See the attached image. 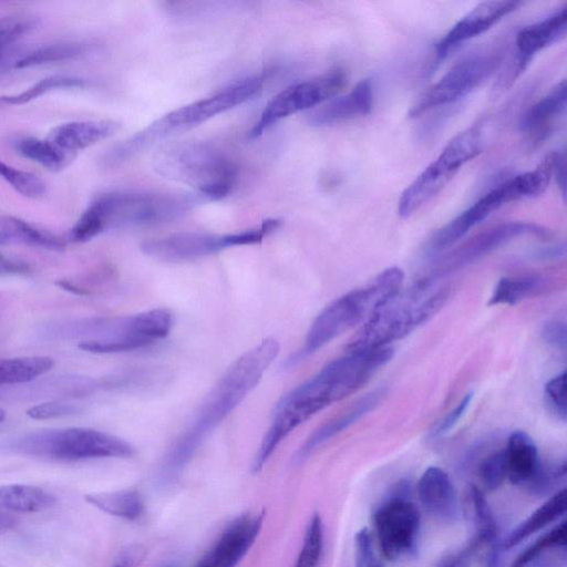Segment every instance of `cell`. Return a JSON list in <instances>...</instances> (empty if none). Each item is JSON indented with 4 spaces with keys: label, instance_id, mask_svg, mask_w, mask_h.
<instances>
[{
    "label": "cell",
    "instance_id": "cell-27",
    "mask_svg": "<svg viewBox=\"0 0 567 567\" xmlns=\"http://www.w3.org/2000/svg\"><path fill=\"white\" fill-rule=\"evenodd\" d=\"M0 245L63 249V241L55 235L14 216H0Z\"/></svg>",
    "mask_w": 567,
    "mask_h": 567
},
{
    "label": "cell",
    "instance_id": "cell-10",
    "mask_svg": "<svg viewBox=\"0 0 567 567\" xmlns=\"http://www.w3.org/2000/svg\"><path fill=\"white\" fill-rule=\"evenodd\" d=\"M554 159L546 156L533 171L519 174L497 185L462 214L440 228L430 241L432 251L450 248L470 229L504 204L543 194L553 175Z\"/></svg>",
    "mask_w": 567,
    "mask_h": 567
},
{
    "label": "cell",
    "instance_id": "cell-31",
    "mask_svg": "<svg viewBox=\"0 0 567 567\" xmlns=\"http://www.w3.org/2000/svg\"><path fill=\"white\" fill-rule=\"evenodd\" d=\"M87 45L82 42H56L43 44L12 58L11 68L24 69L52 62L65 61L82 55Z\"/></svg>",
    "mask_w": 567,
    "mask_h": 567
},
{
    "label": "cell",
    "instance_id": "cell-8",
    "mask_svg": "<svg viewBox=\"0 0 567 567\" xmlns=\"http://www.w3.org/2000/svg\"><path fill=\"white\" fill-rule=\"evenodd\" d=\"M18 454L62 462L131 457L134 447L126 441L86 427L41 430L23 434L9 443Z\"/></svg>",
    "mask_w": 567,
    "mask_h": 567
},
{
    "label": "cell",
    "instance_id": "cell-14",
    "mask_svg": "<svg viewBox=\"0 0 567 567\" xmlns=\"http://www.w3.org/2000/svg\"><path fill=\"white\" fill-rule=\"evenodd\" d=\"M524 236L548 239L550 231L537 224L523 221H509L492 226L442 255L433 264L427 275L420 279L416 285L429 288L436 279L481 259L513 239Z\"/></svg>",
    "mask_w": 567,
    "mask_h": 567
},
{
    "label": "cell",
    "instance_id": "cell-24",
    "mask_svg": "<svg viewBox=\"0 0 567 567\" xmlns=\"http://www.w3.org/2000/svg\"><path fill=\"white\" fill-rule=\"evenodd\" d=\"M385 389L379 388L355 401L344 412L318 427L303 443L296 455L298 462L307 458L321 444L341 433L373 410L384 398Z\"/></svg>",
    "mask_w": 567,
    "mask_h": 567
},
{
    "label": "cell",
    "instance_id": "cell-50",
    "mask_svg": "<svg viewBox=\"0 0 567 567\" xmlns=\"http://www.w3.org/2000/svg\"><path fill=\"white\" fill-rule=\"evenodd\" d=\"M548 553L538 557L526 567H566L565 556L559 557H547Z\"/></svg>",
    "mask_w": 567,
    "mask_h": 567
},
{
    "label": "cell",
    "instance_id": "cell-49",
    "mask_svg": "<svg viewBox=\"0 0 567 567\" xmlns=\"http://www.w3.org/2000/svg\"><path fill=\"white\" fill-rule=\"evenodd\" d=\"M553 174L556 175L558 186L560 187L563 198H566V157L565 153H557Z\"/></svg>",
    "mask_w": 567,
    "mask_h": 567
},
{
    "label": "cell",
    "instance_id": "cell-18",
    "mask_svg": "<svg viewBox=\"0 0 567 567\" xmlns=\"http://www.w3.org/2000/svg\"><path fill=\"white\" fill-rule=\"evenodd\" d=\"M262 518V513L235 518L194 567H236L259 535Z\"/></svg>",
    "mask_w": 567,
    "mask_h": 567
},
{
    "label": "cell",
    "instance_id": "cell-3",
    "mask_svg": "<svg viewBox=\"0 0 567 567\" xmlns=\"http://www.w3.org/2000/svg\"><path fill=\"white\" fill-rule=\"evenodd\" d=\"M205 202L208 200L196 193H105L89 205L71 228L69 238L74 243H85L109 228L166 223Z\"/></svg>",
    "mask_w": 567,
    "mask_h": 567
},
{
    "label": "cell",
    "instance_id": "cell-43",
    "mask_svg": "<svg viewBox=\"0 0 567 567\" xmlns=\"http://www.w3.org/2000/svg\"><path fill=\"white\" fill-rule=\"evenodd\" d=\"M79 406L66 402H44L27 410V415L33 420H50L73 415Z\"/></svg>",
    "mask_w": 567,
    "mask_h": 567
},
{
    "label": "cell",
    "instance_id": "cell-53",
    "mask_svg": "<svg viewBox=\"0 0 567 567\" xmlns=\"http://www.w3.org/2000/svg\"><path fill=\"white\" fill-rule=\"evenodd\" d=\"M10 49H0V70H4L6 68H11V59L9 54Z\"/></svg>",
    "mask_w": 567,
    "mask_h": 567
},
{
    "label": "cell",
    "instance_id": "cell-46",
    "mask_svg": "<svg viewBox=\"0 0 567 567\" xmlns=\"http://www.w3.org/2000/svg\"><path fill=\"white\" fill-rule=\"evenodd\" d=\"M480 547V544L471 538L464 547L442 558L435 567H468L473 554Z\"/></svg>",
    "mask_w": 567,
    "mask_h": 567
},
{
    "label": "cell",
    "instance_id": "cell-20",
    "mask_svg": "<svg viewBox=\"0 0 567 567\" xmlns=\"http://www.w3.org/2000/svg\"><path fill=\"white\" fill-rule=\"evenodd\" d=\"M416 493L421 506L434 519L445 524L458 520L462 512L458 494L449 474L441 467L430 466L422 473Z\"/></svg>",
    "mask_w": 567,
    "mask_h": 567
},
{
    "label": "cell",
    "instance_id": "cell-52",
    "mask_svg": "<svg viewBox=\"0 0 567 567\" xmlns=\"http://www.w3.org/2000/svg\"><path fill=\"white\" fill-rule=\"evenodd\" d=\"M16 524L13 517L0 511V535L10 530Z\"/></svg>",
    "mask_w": 567,
    "mask_h": 567
},
{
    "label": "cell",
    "instance_id": "cell-11",
    "mask_svg": "<svg viewBox=\"0 0 567 567\" xmlns=\"http://www.w3.org/2000/svg\"><path fill=\"white\" fill-rule=\"evenodd\" d=\"M484 146L483 131L478 125L456 134L414 181L402 192L398 214L408 218L436 196L456 172L473 159Z\"/></svg>",
    "mask_w": 567,
    "mask_h": 567
},
{
    "label": "cell",
    "instance_id": "cell-19",
    "mask_svg": "<svg viewBox=\"0 0 567 567\" xmlns=\"http://www.w3.org/2000/svg\"><path fill=\"white\" fill-rule=\"evenodd\" d=\"M519 6V1L512 0H494L478 3L441 39L436 45V58H445L451 50L484 33Z\"/></svg>",
    "mask_w": 567,
    "mask_h": 567
},
{
    "label": "cell",
    "instance_id": "cell-2",
    "mask_svg": "<svg viewBox=\"0 0 567 567\" xmlns=\"http://www.w3.org/2000/svg\"><path fill=\"white\" fill-rule=\"evenodd\" d=\"M279 343L267 338L243 353L208 393L189 426L167 453L161 468L163 481H172L188 463L202 442L258 384L279 353Z\"/></svg>",
    "mask_w": 567,
    "mask_h": 567
},
{
    "label": "cell",
    "instance_id": "cell-44",
    "mask_svg": "<svg viewBox=\"0 0 567 567\" xmlns=\"http://www.w3.org/2000/svg\"><path fill=\"white\" fill-rule=\"evenodd\" d=\"M566 323L559 319L547 321L542 329L543 340L551 348L566 352Z\"/></svg>",
    "mask_w": 567,
    "mask_h": 567
},
{
    "label": "cell",
    "instance_id": "cell-42",
    "mask_svg": "<svg viewBox=\"0 0 567 567\" xmlns=\"http://www.w3.org/2000/svg\"><path fill=\"white\" fill-rule=\"evenodd\" d=\"M545 398L549 410L566 421V372L550 379L545 386Z\"/></svg>",
    "mask_w": 567,
    "mask_h": 567
},
{
    "label": "cell",
    "instance_id": "cell-35",
    "mask_svg": "<svg viewBox=\"0 0 567 567\" xmlns=\"http://www.w3.org/2000/svg\"><path fill=\"white\" fill-rule=\"evenodd\" d=\"M566 544L567 524L565 520H561L526 547L516 557L511 567H526L532 561L547 553L565 549Z\"/></svg>",
    "mask_w": 567,
    "mask_h": 567
},
{
    "label": "cell",
    "instance_id": "cell-12",
    "mask_svg": "<svg viewBox=\"0 0 567 567\" xmlns=\"http://www.w3.org/2000/svg\"><path fill=\"white\" fill-rule=\"evenodd\" d=\"M281 225L280 219L269 218L259 225L233 234L179 233L153 238L142 244V251L148 257L166 261H193L224 249L255 245L276 231Z\"/></svg>",
    "mask_w": 567,
    "mask_h": 567
},
{
    "label": "cell",
    "instance_id": "cell-4",
    "mask_svg": "<svg viewBox=\"0 0 567 567\" xmlns=\"http://www.w3.org/2000/svg\"><path fill=\"white\" fill-rule=\"evenodd\" d=\"M264 82L265 78L260 75L244 78L214 94L179 106L114 145L103 161L107 165L121 164L161 141L247 102L261 91Z\"/></svg>",
    "mask_w": 567,
    "mask_h": 567
},
{
    "label": "cell",
    "instance_id": "cell-6",
    "mask_svg": "<svg viewBox=\"0 0 567 567\" xmlns=\"http://www.w3.org/2000/svg\"><path fill=\"white\" fill-rule=\"evenodd\" d=\"M403 280V271L398 267H391L381 271L363 287L334 299L316 317L303 347L292 361L305 359L368 319L379 307L400 292Z\"/></svg>",
    "mask_w": 567,
    "mask_h": 567
},
{
    "label": "cell",
    "instance_id": "cell-34",
    "mask_svg": "<svg viewBox=\"0 0 567 567\" xmlns=\"http://www.w3.org/2000/svg\"><path fill=\"white\" fill-rule=\"evenodd\" d=\"M543 286L544 279L539 276L503 277L496 284L488 305H516L538 292Z\"/></svg>",
    "mask_w": 567,
    "mask_h": 567
},
{
    "label": "cell",
    "instance_id": "cell-36",
    "mask_svg": "<svg viewBox=\"0 0 567 567\" xmlns=\"http://www.w3.org/2000/svg\"><path fill=\"white\" fill-rule=\"evenodd\" d=\"M323 524L315 513L308 522L302 545L293 567H318L323 553Z\"/></svg>",
    "mask_w": 567,
    "mask_h": 567
},
{
    "label": "cell",
    "instance_id": "cell-15",
    "mask_svg": "<svg viewBox=\"0 0 567 567\" xmlns=\"http://www.w3.org/2000/svg\"><path fill=\"white\" fill-rule=\"evenodd\" d=\"M347 84L342 70H332L295 83L274 96L261 111L248 135L256 138L278 121L312 109L339 94Z\"/></svg>",
    "mask_w": 567,
    "mask_h": 567
},
{
    "label": "cell",
    "instance_id": "cell-54",
    "mask_svg": "<svg viewBox=\"0 0 567 567\" xmlns=\"http://www.w3.org/2000/svg\"><path fill=\"white\" fill-rule=\"evenodd\" d=\"M6 419V411L0 408V423Z\"/></svg>",
    "mask_w": 567,
    "mask_h": 567
},
{
    "label": "cell",
    "instance_id": "cell-37",
    "mask_svg": "<svg viewBox=\"0 0 567 567\" xmlns=\"http://www.w3.org/2000/svg\"><path fill=\"white\" fill-rule=\"evenodd\" d=\"M475 475L483 492L498 488L506 478L504 447L483 456L476 465Z\"/></svg>",
    "mask_w": 567,
    "mask_h": 567
},
{
    "label": "cell",
    "instance_id": "cell-9",
    "mask_svg": "<svg viewBox=\"0 0 567 567\" xmlns=\"http://www.w3.org/2000/svg\"><path fill=\"white\" fill-rule=\"evenodd\" d=\"M74 326L68 333L82 337L81 350L116 353L142 349L166 338L173 317L169 310L157 308L132 316L89 319Z\"/></svg>",
    "mask_w": 567,
    "mask_h": 567
},
{
    "label": "cell",
    "instance_id": "cell-51",
    "mask_svg": "<svg viewBox=\"0 0 567 567\" xmlns=\"http://www.w3.org/2000/svg\"><path fill=\"white\" fill-rule=\"evenodd\" d=\"M12 383V367L8 358L0 359V386L11 385Z\"/></svg>",
    "mask_w": 567,
    "mask_h": 567
},
{
    "label": "cell",
    "instance_id": "cell-23",
    "mask_svg": "<svg viewBox=\"0 0 567 567\" xmlns=\"http://www.w3.org/2000/svg\"><path fill=\"white\" fill-rule=\"evenodd\" d=\"M566 92V81L563 80L524 113L519 127L529 142H540L553 131L556 122L565 114Z\"/></svg>",
    "mask_w": 567,
    "mask_h": 567
},
{
    "label": "cell",
    "instance_id": "cell-38",
    "mask_svg": "<svg viewBox=\"0 0 567 567\" xmlns=\"http://www.w3.org/2000/svg\"><path fill=\"white\" fill-rule=\"evenodd\" d=\"M0 177L24 197L39 198L45 194V184L39 176L10 166L2 161H0Z\"/></svg>",
    "mask_w": 567,
    "mask_h": 567
},
{
    "label": "cell",
    "instance_id": "cell-21",
    "mask_svg": "<svg viewBox=\"0 0 567 567\" xmlns=\"http://www.w3.org/2000/svg\"><path fill=\"white\" fill-rule=\"evenodd\" d=\"M373 105L371 81L359 82L349 93L338 96L308 115L312 126H328L369 114Z\"/></svg>",
    "mask_w": 567,
    "mask_h": 567
},
{
    "label": "cell",
    "instance_id": "cell-45",
    "mask_svg": "<svg viewBox=\"0 0 567 567\" xmlns=\"http://www.w3.org/2000/svg\"><path fill=\"white\" fill-rule=\"evenodd\" d=\"M473 393H467L462 401L437 424L431 432V437H440L451 431L465 414L468 405L471 404Z\"/></svg>",
    "mask_w": 567,
    "mask_h": 567
},
{
    "label": "cell",
    "instance_id": "cell-26",
    "mask_svg": "<svg viewBox=\"0 0 567 567\" xmlns=\"http://www.w3.org/2000/svg\"><path fill=\"white\" fill-rule=\"evenodd\" d=\"M566 506V489L556 491L509 533L506 539L503 540L504 548L509 549L517 546L533 534L559 519L565 514Z\"/></svg>",
    "mask_w": 567,
    "mask_h": 567
},
{
    "label": "cell",
    "instance_id": "cell-39",
    "mask_svg": "<svg viewBox=\"0 0 567 567\" xmlns=\"http://www.w3.org/2000/svg\"><path fill=\"white\" fill-rule=\"evenodd\" d=\"M565 475V461L546 465L540 464L539 470L527 487L535 495H546L560 484Z\"/></svg>",
    "mask_w": 567,
    "mask_h": 567
},
{
    "label": "cell",
    "instance_id": "cell-40",
    "mask_svg": "<svg viewBox=\"0 0 567 567\" xmlns=\"http://www.w3.org/2000/svg\"><path fill=\"white\" fill-rule=\"evenodd\" d=\"M35 24V19L28 16L0 18V49H10L17 40L30 32Z\"/></svg>",
    "mask_w": 567,
    "mask_h": 567
},
{
    "label": "cell",
    "instance_id": "cell-1",
    "mask_svg": "<svg viewBox=\"0 0 567 567\" xmlns=\"http://www.w3.org/2000/svg\"><path fill=\"white\" fill-rule=\"evenodd\" d=\"M392 355L390 347L347 353L284 395L274 410L270 426L255 456L256 464L265 465L296 427L331 403L358 391Z\"/></svg>",
    "mask_w": 567,
    "mask_h": 567
},
{
    "label": "cell",
    "instance_id": "cell-30",
    "mask_svg": "<svg viewBox=\"0 0 567 567\" xmlns=\"http://www.w3.org/2000/svg\"><path fill=\"white\" fill-rule=\"evenodd\" d=\"M85 501L100 511L126 520H136L144 513V501L135 489L90 493Z\"/></svg>",
    "mask_w": 567,
    "mask_h": 567
},
{
    "label": "cell",
    "instance_id": "cell-32",
    "mask_svg": "<svg viewBox=\"0 0 567 567\" xmlns=\"http://www.w3.org/2000/svg\"><path fill=\"white\" fill-rule=\"evenodd\" d=\"M14 148L23 157L51 172L63 169L71 158V156L59 150L48 138L22 137L16 141Z\"/></svg>",
    "mask_w": 567,
    "mask_h": 567
},
{
    "label": "cell",
    "instance_id": "cell-33",
    "mask_svg": "<svg viewBox=\"0 0 567 567\" xmlns=\"http://www.w3.org/2000/svg\"><path fill=\"white\" fill-rule=\"evenodd\" d=\"M86 85V81L76 75L54 74L33 83L20 93L0 96V107L22 105L43 94L61 89H75Z\"/></svg>",
    "mask_w": 567,
    "mask_h": 567
},
{
    "label": "cell",
    "instance_id": "cell-29",
    "mask_svg": "<svg viewBox=\"0 0 567 567\" xmlns=\"http://www.w3.org/2000/svg\"><path fill=\"white\" fill-rule=\"evenodd\" d=\"M464 512L474 528L472 538L481 546L499 538L495 517L485 498L484 492L476 484H471L467 487Z\"/></svg>",
    "mask_w": 567,
    "mask_h": 567
},
{
    "label": "cell",
    "instance_id": "cell-17",
    "mask_svg": "<svg viewBox=\"0 0 567 567\" xmlns=\"http://www.w3.org/2000/svg\"><path fill=\"white\" fill-rule=\"evenodd\" d=\"M567 7H563L544 20L527 25L516 35V55L499 79L502 87L511 85L524 71L538 51L559 41L566 35Z\"/></svg>",
    "mask_w": 567,
    "mask_h": 567
},
{
    "label": "cell",
    "instance_id": "cell-25",
    "mask_svg": "<svg viewBox=\"0 0 567 567\" xmlns=\"http://www.w3.org/2000/svg\"><path fill=\"white\" fill-rule=\"evenodd\" d=\"M506 477L515 485H528L542 464L538 450L532 437L523 432H513L504 447Z\"/></svg>",
    "mask_w": 567,
    "mask_h": 567
},
{
    "label": "cell",
    "instance_id": "cell-48",
    "mask_svg": "<svg viewBox=\"0 0 567 567\" xmlns=\"http://www.w3.org/2000/svg\"><path fill=\"white\" fill-rule=\"evenodd\" d=\"M27 269L28 266L24 262L0 254V277L25 272Z\"/></svg>",
    "mask_w": 567,
    "mask_h": 567
},
{
    "label": "cell",
    "instance_id": "cell-13",
    "mask_svg": "<svg viewBox=\"0 0 567 567\" xmlns=\"http://www.w3.org/2000/svg\"><path fill=\"white\" fill-rule=\"evenodd\" d=\"M392 492L375 509L373 526L383 557L395 561L415 551L421 516L416 505L409 497V483H398Z\"/></svg>",
    "mask_w": 567,
    "mask_h": 567
},
{
    "label": "cell",
    "instance_id": "cell-41",
    "mask_svg": "<svg viewBox=\"0 0 567 567\" xmlns=\"http://www.w3.org/2000/svg\"><path fill=\"white\" fill-rule=\"evenodd\" d=\"M371 533L363 527L354 536V565L355 567H384L377 555Z\"/></svg>",
    "mask_w": 567,
    "mask_h": 567
},
{
    "label": "cell",
    "instance_id": "cell-28",
    "mask_svg": "<svg viewBox=\"0 0 567 567\" xmlns=\"http://www.w3.org/2000/svg\"><path fill=\"white\" fill-rule=\"evenodd\" d=\"M54 504L55 497L41 487L25 484L0 485V511L40 513Z\"/></svg>",
    "mask_w": 567,
    "mask_h": 567
},
{
    "label": "cell",
    "instance_id": "cell-5",
    "mask_svg": "<svg viewBox=\"0 0 567 567\" xmlns=\"http://www.w3.org/2000/svg\"><path fill=\"white\" fill-rule=\"evenodd\" d=\"M153 168L163 178L187 185L208 202L233 189L236 168L220 151L199 141L167 144L153 157Z\"/></svg>",
    "mask_w": 567,
    "mask_h": 567
},
{
    "label": "cell",
    "instance_id": "cell-22",
    "mask_svg": "<svg viewBox=\"0 0 567 567\" xmlns=\"http://www.w3.org/2000/svg\"><path fill=\"white\" fill-rule=\"evenodd\" d=\"M118 130L120 124L112 120L72 121L53 127L48 140L71 156L114 135Z\"/></svg>",
    "mask_w": 567,
    "mask_h": 567
},
{
    "label": "cell",
    "instance_id": "cell-47",
    "mask_svg": "<svg viewBox=\"0 0 567 567\" xmlns=\"http://www.w3.org/2000/svg\"><path fill=\"white\" fill-rule=\"evenodd\" d=\"M485 546L486 550L483 556L482 567H502V554L505 549L503 540L497 538Z\"/></svg>",
    "mask_w": 567,
    "mask_h": 567
},
{
    "label": "cell",
    "instance_id": "cell-7",
    "mask_svg": "<svg viewBox=\"0 0 567 567\" xmlns=\"http://www.w3.org/2000/svg\"><path fill=\"white\" fill-rule=\"evenodd\" d=\"M427 289L414 285L379 307L349 340L347 353L385 348L430 320L446 302L449 290L437 289L423 297Z\"/></svg>",
    "mask_w": 567,
    "mask_h": 567
},
{
    "label": "cell",
    "instance_id": "cell-55",
    "mask_svg": "<svg viewBox=\"0 0 567 567\" xmlns=\"http://www.w3.org/2000/svg\"><path fill=\"white\" fill-rule=\"evenodd\" d=\"M164 567H173V566H172V565H166V566H164Z\"/></svg>",
    "mask_w": 567,
    "mask_h": 567
},
{
    "label": "cell",
    "instance_id": "cell-16",
    "mask_svg": "<svg viewBox=\"0 0 567 567\" xmlns=\"http://www.w3.org/2000/svg\"><path fill=\"white\" fill-rule=\"evenodd\" d=\"M501 61L502 54L497 51L475 53L462 59L420 96L409 111L410 117H417L467 95L496 71Z\"/></svg>",
    "mask_w": 567,
    "mask_h": 567
}]
</instances>
